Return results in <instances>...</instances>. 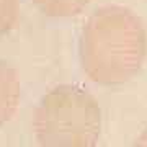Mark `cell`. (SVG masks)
Instances as JSON below:
<instances>
[{
	"label": "cell",
	"mask_w": 147,
	"mask_h": 147,
	"mask_svg": "<svg viewBox=\"0 0 147 147\" xmlns=\"http://www.w3.org/2000/svg\"><path fill=\"white\" fill-rule=\"evenodd\" d=\"M134 147H147V127H144V131L137 136L136 142H134Z\"/></svg>",
	"instance_id": "cell-6"
},
{
	"label": "cell",
	"mask_w": 147,
	"mask_h": 147,
	"mask_svg": "<svg viewBox=\"0 0 147 147\" xmlns=\"http://www.w3.org/2000/svg\"><path fill=\"white\" fill-rule=\"evenodd\" d=\"M21 100L20 77L10 64L0 59V127L15 116Z\"/></svg>",
	"instance_id": "cell-3"
},
{
	"label": "cell",
	"mask_w": 147,
	"mask_h": 147,
	"mask_svg": "<svg viewBox=\"0 0 147 147\" xmlns=\"http://www.w3.org/2000/svg\"><path fill=\"white\" fill-rule=\"evenodd\" d=\"M85 75L98 85H121L137 75L147 56V34L141 18L121 5L92 13L79 41Z\"/></svg>",
	"instance_id": "cell-1"
},
{
	"label": "cell",
	"mask_w": 147,
	"mask_h": 147,
	"mask_svg": "<svg viewBox=\"0 0 147 147\" xmlns=\"http://www.w3.org/2000/svg\"><path fill=\"white\" fill-rule=\"evenodd\" d=\"M20 13V0H0V38L15 28Z\"/></svg>",
	"instance_id": "cell-5"
},
{
	"label": "cell",
	"mask_w": 147,
	"mask_h": 147,
	"mask_svg": "<svg viewBox=\"0 0 147 147\" xmlns=\"http://www.w3.org/2000/svg\"><path fill=\"white\" fill-rule=\"evenodd\" d=\"M38 10L53 18H70L82 13L92 0H31Z\"/></svg>",
	"instance_id": "cell-4"
},
{
	"label": "cell",
	"mask_w": 147,
	"mask_h": 147,
	"mask_svg": "<svg viewBox=\"0 0 147 147\" xmlns=\"http://www.w3.org/2000/svg\"><path fill=\"white\" fill-rule=\"evenodd\" d=\"M31 124L39 147H96L101 136V110L87 88L62 84L41 96Z\"/></svg>",
	"instance_id": "cell-2"
}]
</instances>
